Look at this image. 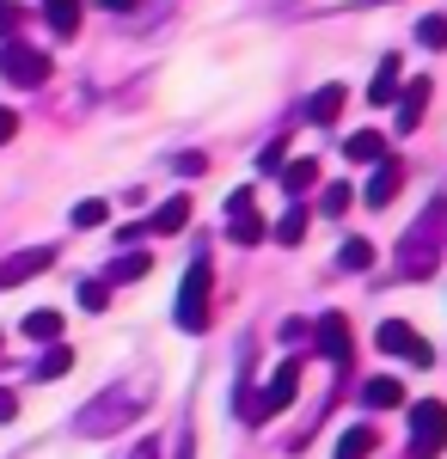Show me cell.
Here are the masks:
<instances>
[{
  "label": "cell",
  "mask_w": 447,
  "mask_h": 459,
  "mask_svg": "<svg viewBox=\"0 0 447 459\" xmlns=\"http://www.w3.org/2000/svg\"><path fill=\"white\" fill-rule=\"evenodd\" d=\"M374 343H380L386 355H405L411 368H435V350H429V343L416 337V331L405 325V318H386V325L374 331Z\"/></svg>",
  "instance_id": "52a82bcc"
},
{
  "label": "cell",
  "mask_w": 447,
  "mask_h": 459,
  "mask_svg": "<svg viewBox=\"0 0 447 459\" xmlns=\"http://www.w3.org/2000/svg\"><path fill=\"white\" fill-rule=\"evenodd\" d=\"M399 184H405V166H399V160H380L374 178H368V209H386V203L399 196Z\"/></svg>",
  "instance_id": "8fae6325"
},
{
  "label": "cell",
  "mask_w": 447,
  "mask_h": 459,
  "mask_svg": "<svg viewBox=\"0 0 447 459\" xmlns=\"http://www.w3.org/2000/svg\"><path fill=\"white\" fill-rule=\"evenodd\" d=\"M307 221H312V214L301 209V203H294V209H282V221L270 227V239H276V246H301V239H307Z\"/></svg>",
  "instance_id": "2e32d148"
},
{
  "label": "cell",
  "mask_w": 447,
  "mask_h": 459,
  "mask_svg": "<svg viewBox=\"0 0 447 459\" xmlns=\"http://www.w3.org/2000/svg\"><path fill=\"white\" fill-rule=\"evenodd\" d=\"M129 459H160V441H141V447H136Z\"/></svg>",
  "instance_id": "8d00e7d4"
},
{
  "label": "cell",
  "mask_w": 447,
  "mask_h": 459,
  "mask_svg": "<svg viewBox=\"0 0 447 459\" xmlns=\"http://www.w3.org/2000/svg\"><path fill=\"white\" fill-rule=\"evenodd\" d=\"M344 86H337V80H331V86H319V92H312L307 99V123H337V117H344Z\"/></svg>",
  "instance_id": "7c38bea8"
},
{
  "label": "cell",
  "mask_w": 447,
  "mask_h": 459,
  "mask_svg": "<svg viewBox=\"0 0 447 459\" xmlns=\"http://www.w3.org/2000/svg\"><path fill=\"white\" fill-rule=\"evenodd\" d=\"M172 166H178L184 178H203V172H208V160H203V153H178Z\"/></svg>",
  "instance_id": "4dcf8cb0"
},
{
  "label": "cell",
  "mask_w": 447,
  "mask_h": 459,
  "mask_svg": "<svg viewBox=\"0 0 447 459\" xmlns=\"http://www.w3.org/2000/svg\"><path fill=\"white\" fill-rule=\"evenodd\" d=\"M147 270H153V257H147V251H123V257L110 264V282H141Z\"/></svg>",
  "instance_id": "603a6c76"
},
{
  "label": "cell",
  "mask_w": 447,
  "mask_h": 459,
  "mask_svg": "<svg viewBox=\"0 0 447 459\" xmlns=\"http://www.w3.org/2000/svg\"><path fill=\"white\" fill-rule=\"evenodd\" d=\"M68 368H74V350H68V343H49V350L37 355V368H31V374H37V380H62Z\"/></svg>",
  "instance_id": "d6986e66"
},
{
  "label": "cell",
  "mask_w": 447,
  "mask_h": 459,
  "mask_svg": "<svg viewBox=\"0 0 447 459\" xmlns=\"http://www.w3.org/2000/svg\"><path fill=\"white\" fill-rule=\"evenodd\" d=\"M227 214H251V190H233L227 196Z\"/></svg>",
  "instance_id": "e575fe53"
},
{
  "label": "cell",
  "mask_w": 447,
  "mask_h": 459,
  "mask_svg": "<svg viewBox=\"0 0 447 459\" xmlns=\"http://www.w3.org/2000/svg\"><path fill=\"white\" fill-rule=\"evenodd\" d=\"M337 270H349V276L374 270V246H368V239H344V246H337Z\"/></svg>",
  "instance_id": "ffe728a7"
},
{
  "label": "cell",
  "mask_w": 447,
  "mask_h": 459,
  "mask_svg": "<svg viewBox=\"0 0 447 459\" xmlns=\"http://www.w3.org/2000/svg\"><path fill=\"white\" fill-rule=\"evenodd\" d=\"M104 13H129V0H99Z\"/></svg>",
  "instance_id": "74e56055"
},
{
  "label": "cell",
  "mask_w": 447,
  "mask_h": 459,
  "mask_svg": "<svg viewBox=\"0 0 447 459\" xmlns=\"http://www.w3.org/2000/svg\"><path fill=\"white\" fill-rule=\"evenodd\" d=\"M56 264V251L49 246H31V251H13L6 264H0V288H19V282H31V276H43Z\"/></svg>",
  "instance_id": "ba28073f"
},
{
  "label": "cell",
  "mask_w": 447,
  "mask_h": 459,
  "mask_svg": "<svg viewBox=\"0 0 447 459\" xmlns=\"http://www.w3.org/2000/svg\"><path fill=\"white\" fill-rule=\"evenodd\" d=\"M104 300H110L104 282H80V307H86V313H104Z\"/></svg>",
  "instance_id": "f1b7e54d"
},
{
  "label": "cell",
  "mask_w": 447,
  "mask_h": 459,
  "mask_svg": "<svg viewBox=\"0 0 447 459\" xmlns=\"http://www.w3.org/2000/svg\"><path fill=\"white\" fill-rule=\"evenodd\" d=\"M227 233H233V246H258V239H264V221H258V214H233Z\"/></svg>",
  "instance_id": "4316f807"
},
{
  "label": "cell",
  "mask_w": 447,
  "mask_h": 459,
  "mask_svg": "<svg viewBox=\"0 0 447 459\" xmlns=\"http://www.w3.org/2000/svg\"><path fill=\"white\" fill-rule=\"evenodd\" d=\"M442 447H447V404L442 398H423V404H411V441H405V454L442 459Z\"/></svg>",
  "instance_id": "3957f363"
},
{
  "label": "cell",
  "mask_w": 447,
  "mask_h": 459,
  "mask_svg": "<svg viewBox=\"0 0 447 459\" xmlns=\"http://www.w3.org/2000/svg\"><path fill=\"white\" fill-rule=\"evenodd\" d=\"M344 160H349V166H380V160H386V142H380L374 129H362V135H349V142H344Z\"/></svg>",
  "instance_id": "9a60e30c"
},
{
  "label": "cell",
  "mask_w": 447,
  "mask_h": 459,
  "mask_svg": "<svg viewBox=\"0 0 447 459\" xmlns=\"http://www.w3.org/2000/svg\"><path fill=\"white\" fill-rule=\"evenodd\" d=\"M141 404V386H123V392H104V398H92L86 411H80V435H110V429L129 423V411Z\"/></svg>",
  "instance_id": "277c9868"
},
{
  "label": "cell",
  "mask_w": 447,
  "mask_h": 459,
  "mask_svg": "<svg viewBox=\"0 0 447 459\" xmlns=\"http://www.w3.org/2000/svg\"><path fill=\"white\" fill-rule=\"evenodd\" d=\"M368 454H374V429H368V423L344 429V441H337V459H368Z\"/></svg>",
  "instance_id": "7402d4cb"
},
{
  "label": "cell",
  "mask_w": 447,
  "mask_h": 459,
  "mask_svg": "<svg viewBox=\"0 0 447 459\" xmlns=\"http://www.w3.org/2000/svg\"><path fill=\"white\" fill-rule=\"evenodd\" d=\"M74 227H86V233H92V227H104V221H110V209H104L99 196H92V203H74V214H68Z\"/></svg>",
  "instance_id": "484cf974"
},
{
  "label": "cell",
  "mask_w": 447,
  "mask_h": 459,
  "mask_svg": "<svg viewBox=\"0 0 447 459\" xmlns=\"http://www.w3.org/2000/svg\"><path fill=\"white\" fill-rule=\"evenodd\" d=\"M423 110H429V74H416L411 86L399 92V123H392V129H399V135H411L416 123H423Z\"/></svg>",
  "instance_id": "30bf717a"
},
{
  "label": "cell",
  "mask_w": 447,
  "mask_h": 459,
  "mask_svg": "<svg viewBox=\"0 0 447 459\" xmlns=\"http://www.w3.org/2000/svg\"><path fill=\"white\" fill-rule=\"evenodd\" d=\"M13 135H19V117H13V110H6V105H0V147H6V142H13Z\"/></svg>",
  "instance_id": "836d02e7"
},
{
  "label": "cell",
  "mask_w": 447,
  "mask_h": 459,
  "mask_svg": "<svg viewBox=\"0 0 447 459\" xmlns=\"http://www.w3.org/2000/svg\"><path fill=\"white\" fill-rule=\"evenodd\" d=\"M282 160H288V147H282V142H270V147H264V153H258V172H276Z\"/></svg>",
  "instance_id": "1f68e13d"
},
{
  "label": "cell",
  "mask_w": 447,
  "mask_h": 459,
  "mask_svg": "<svg viewBox=\"0 0 447 459\" xmlns=\"http://www.w3.org/2000/svg\"><path fill=\"white\" fill-rule=\"evenodd\" d=\"M208 300H215V270H208V251H197L190 257V270H184V282H178V307H172V318H178V331H208Z\"/></svg>",
  "instance_id": "7a4b0ae2"
},
{
  "label": "cell",
  "mask_w": 447,
  "mask_h": 459,
  "mask_svg": "<svg viewBox=\"0 0 447 459\" xmlns=\"http://www.w3.org/2000/svg\"><path fill=\"white\" fill-rule=\"evenodd\" d=\"M184 221H190V196H172V203H160V209L147 214L141 227L147 233H184Z\"/></svg>",
  "instance_id": "4fadbf2b"
},
{
  "label": "cell",
  "mask_w": 447,
  "mask_h": 459,
  "mask_svg": "<svg viewBox=\"0 0 447 459\" xmlns=\"http://www.w3.org/2000/svg\"><path fill=\"white\" fill-rule=\"evenodd\" d=\"M13 417H19V392L0 386V423H13Z\"/></svg>",
  "instance_id": "d6a6232c"
},
{
  "label": "cell",
  "mask_w": 447,
  "mask_h": 459,
  "mask_svg": "<svg viewBox=\"0 0 447 459\" xmlns=\"http://www.w3.org/2000/svg\"><path fill=\"white\" fill-rule=\"evenodd\" d=\"M349 196H355L349 184H325V196H319V209H325V214H344V209H349Z\"/></svg>",
  "instance_id": "83f0119b"
},
{
  "label": "cell",
  "mask_w": 447,
  "mask_h": 459,
  "mask_svg": "<svg viewBox=\"0 0 447 459\" xmlns=\"http://www.w3.org/2000/svg\"><path fill=\"white\" fill-rule=\"evenodd\" d=\"M294 392H301V361H282L270 374V386H264V398L251 404V423H270V417H282L288 404H294Z\"/></svg>",
  "instance_id": "8992f818"
},
{
  "label": "cell",
  "mask_w": 447,
  "mask_h": 459,
  "mask_svg": "<svg viewBox=\"0 0 447 459\" xmlns=\"http://www.w3.org/2000/svg\"><path fill=\"white\" fill-rule=\"evenodd\" d=\"M312 337H319V350H325L331 368H349V325H344V313H325L319 325H312Z\"/></svg>",
  "instance_id": "9c48e42d"
},
{
  "label": "cell",
  "mask_w": 447,
  "mask_h": 459,
  "mask_svg": "<svg viewBox=\"0 0 447 459\" xmlns=\"http://www.w3.org/2000/svg\"><path fill=\"white\" fill-rule=\"evenodd\" d=\"M0 74H6V86H19V92H37V86L49 80V56L13 37V43L0 49Z\"/></svg>",
  "instance_id": "5b68a950"
},
{
  "label": "cell",
  "mask_w": 447,
  "mask_h": 459,
  "mask_svg": "<svg viewBox=\"0 0 447 459\" xmlns=\"http://www.w3.org/2000/svg\"><path fill=\"white\" fill-rule=\"evenodd\" d=\"M43 19L56 37H74L80 31V0H43Z\"/></svg>",
  "instance_id": "e0dca14e"
},
{
  "label": "cell",
  "mask_w": 447,
  "mask_h": 459,
  "mask_svg": "<svg viewBox=\"0 0 447 459\" xmlns=\"http://www.w3.org/2000/svg\"><path fill=\"white\" fill-rule=\"evenodd\" d=\"M442 239H447V196H429L423 221L399 239V270H405L411 282H429V276L442 270Z\"/></svg>",
  "instance_id": "6da1fadb"
},
{
  "label": "cell",
  "mask_w": 447,
  "mask_h": 459,
  "mask_svg": "<svg viewBox=\"0 0 447 459\" xmlns=\"http://www.w3.org/2000/svg\"><path fill=\"white\" fill-rule=\"evenodd\" d=\"M19 25H25V13H19L13 0H0V37L13 43V37H19Z\"/></svg>",
  "instance_id": "f546056e"
},
{
  "label": "cell",
  "mask_w": 447,
  "mask_h": 459,
  "mask_svg": "<svg viewBox=\"0 0 447 459\" xmlns=\"http://www.w3.org/2000/svg\"><path fill=\"white\" fill-rule=\"evenodd\" d=\"M374 6H386V0H374Z\"/></svg>",
  "instance_id": "f35d334b"
},
{
  "label": "cell",
  "mask_w": 447,
  "mask_h": 459,
  "mask_svg": "<svg viewBox=\"0 0 447 459\" xmlns=\"http://www.w3.org/2000/svg\"><path fill=\"white\" fill-rule=\"evenodd\" d=\"M178 459H197V435H190V429L178 435Z\"/></svg>",
  "instance_id": "d590c367"
},
{
  "label": "cell",
  "mask_w": 447,
  "mask_h": 459,
  "mask_svg": "<svg viewBox=\"0 0 447 459\" xmlns=\"http://www.w3.org/2000/svg\"><path fill=\"white\" fill-rule=\"evenodd\" d=\"M362 404H368V411H399V404H405V386H399L392 374H374V380L362 386Z\"/></svg>",
  "instance_id": "5bb4252c"
},
{
  "label": "cell",
  "mask_w": 447,
  "mask_h": 459,
  "mask_svg": "<svg viewBox=\"0 0 447 459\" xmlns=\"http://www.w3.org/2000/svg\"><path fill=\"white\" fill-rule=\"evenodd\" d=\"M416 43H423V49H447V13L416 19Z\"/></svg>",
  "instance_id": "d4e9b609"
},
{
  "label": "cell",
  "mask_w": 447,
  "mask_h": 459,
  "mask_svg": "<svg viewBox=\"0 0 447 459\" xmlns=\"http://www.w3.org/2000/svg\"><path fill=\"white\" fill-rule=\"evenodd\" d=\"M368 99H374V105H392V99H399V62H392V56L380 62L374 86H368Z\"/></svg>",
  "instance_id": "cb8c5ba5"
},
{
  "label": "cell",
  "mask_w": 447,
  "mask_h": 459,
  "mask_svg": "<svg viewBox=\"0 0 447 459\" xmlns=\"http://www.w3.org/2000/svg\"><path fill=\"white\" fill-rule=\"evenodd\" d=\"M312 178H319V160H288V166H282V190H288V196H307Z\"/></svg>",
  "instance_id": "44dd1931"
},
{
  "label": "cell",
  "mask_w": 447,
  "mask_h": 459,
  "mask_svg": "<svg viewBox=\"0 0 447 459\" xmlns=\"http://www.w3.org/2000/svg\"><path fill=\"white\" fill-rule=\"evenodd\" d=\"M25 337L31 343H62V313H49V307L25 313Z\"/></svg>",
  "instance_id": "ac0fdd59"
}]
</instances>
